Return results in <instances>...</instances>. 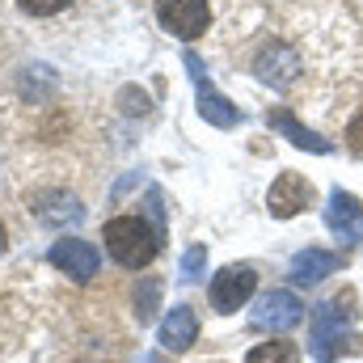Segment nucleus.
Returning <instances> with one entry per match:
<instances>
[{"mask_svg":"<svg viewBox=\"0 0 363 363\" xmlns=\"http://www.w3.org/2000/svg\"><path fill=\"white\" fill-rule=\"evenodd\" d=\"M101 241H106V254H110L118 267L140 271V267H148V262L161 254L165 233H161L157 224L140 220V216H114V220H106Z\"/></svg>","mask_w":363,"mask_h":363,"instance_id":"1","label":"nucleus"},{"mask_svg":"<svg viewBox=\"0 0 363 363\" xmlns=\"http://www.w3.org/2000/svg\"><path fill=\"white\" fill-rule=\"evenodd\" d=\"M351 321H355V291H342V296L325 300V304L313 313L308 351H313L317 359H325V363L338 359V355H347V351H355L359 338H355Z\"/></svg>","mask_w":363,"mask_h":363,"instance_id":"2","label":"nucleus"},{"mask_svg":"<svg viewBox=\"0 0 363 363\" xmlns=\"http://www.w3.org/2000/svg\"><path fill=\"white\" fill-rule=\"evenodd\" d=\"M182 64L190 68V81H194V89H199V114L211 123V127H237V118H241V110L224 97V93H216V85H211V77H207V64L194 55V51H186L182 55Z\"/></svg>","mask_w":363,"mask_h":363,"instance_id":"3","label":"nucleus"},{"mask_svg":"<svg viewBox=\"0 0 363 363\" xmlns=\"http://www.w3.org/2000/svg\"><path fill=\"white\" fill-rule=\"evenodd\" d=\"M254 287H258V271L245 267V262H233V267H224V271L211 279L207 296H211V308L216 313H237L254 296Z\"/></svg>","mask_w":363,"mask_h":363,"instance_id":"4","label":"nucleus"},{"mask_svg":"<svg viewBox=\"0 0 363 363\" xmlns=\"http://www.w3.org/2000/svg\"><path fill=\"white\" fill-rule=\"evenodd\" d=\"M157 21L174 34V38H203L207 21H211V9L207 0H157Z\"/></svg>","mask_w":363,"mask_h":363,"instance_id":"5","label":"nucleus"},{"mask_svg":"<svg viewBox=\"0 0 363 363\" xmlns=\"http://www.w3.org/2000/svg\"><path fill=\"white\" fill-rule=\"evenodd\" d=\"M300 321H304V304H300L296 291H283V287L279 291H267L258 300L254 317H250V325L254 330H267V334H283V330H291Z\"/></svg>","mask_w":363,"mask_h":363,"instance_id":"6","label":"nucleus"},{"mask_svg":"<svg viewBox=\"0 0 363 363\" xmlns=\"http://www.w3.org/2000/svg\"><path fill=\"white\" fill-rule=\"evenodd\" d=\"M267 207H271L274 220H291V216H300L304 207H313V182L304 178V174H279L271 186V194H267Z\"/></svg>","mask_w":363,"mask_h":363,"instance_id":"7","label":"nucleus"},{"mask_svg":"<svg viewBox=\"0 0 363 363\" xmlns=\"http://www.w3.org/2000/svg\"><path fill=\"white\" fill-rule=\"evenodd\" d=\"M325 224L342 245H359L363 241V207L351 190H334L325 203Z\"/></svg>","mask_w":363,"mask_h":363,"instance_id":"8","label":"nucleus"},{"mask_svg":"<svg viewBox=\"0 0 363 363\" xmlns=\"http://www.w3.org/2000/svg\"><path fill=\"white\" fill-rule=\"evenodd\" d=\"M51 267L64 274H72L77 283H89L93 274H97V267H101V254L93 250L89 241H77V237H64V241H55L51 245Z\"/></svg>","mask_w":363,"mask_h":363,"instance_id":"9","label":"nucleus"},{"mask_svg":"<svg viewBox=\"0 0 363 363\" xmlns=\"http://www.w3.org/2000/svg\"><path fill=\"white\" fill-rule=\"evenodd\" d=\"M254 72L274 85V89H287L296 77H300V55L287 47V43H267L262 51H258V60H254Z\"/></svg>","mask_w":363,"mask_h":363,"instance_id":"10","label":"nucleus"},{"mask_svg":"<svg viewBox=\"0 0 363 363\" xmlns=\"http://www.w3.org/2000/svg\"><path fill=\"white\" fill-rule=\"evenodd\" d=\"M194 338H199V317H194V308H190V304H174L169 317L161 321L157 342H161L165 351H190Z\"/></svg>","mask_w":363,"mask_h":363,"instance_id":"11","label":"nucleus"},{"mask_svg":"<svg viewBox=\"0 0 363 363\" xmlns=\"http://www.w3.org/2000/svg\"><path fill=\"white\" fill-rule=\"evenodd\" d=\"M338 267H342V254H330V250L308 245V250H300L291 258V279L296 283H321L325 274H334Z\"/></svg>","mask_w":363,"mask_h":363,"instance_id":"12","label":"nucleus"},{"mask_svg":"<svg viewBox=\"0 0 363 363\" xmlns=\"http://www.w3.org/2000/svg\"><path fill=\"white\" fill-rule=\"evenodd\" d=\"M30 211L43 224H77L81 220V203L68 190H43V194H34V207Z\"/></svg>","mask_w":363,"mask_h":363,"instance_id":"13","label":"nucleus"},{"mask_svg":"<svg viewBox=\"0 0 363 363\" xmlns=\"http://www.w3.org/2000/svg\"><path fill=\"white\" fill-rule=\"evenodd\" d=\"M267 123H271L279 135H287L296 148H308V152H330V140H321L317 131H308V127H304L291 110H283V106H274L271 114H267Z\"/></svg>","mask_w":363,"mask_h":363,"instance_id":"14","label":"nucleus"},{"mask_svg":"<svg viewBox=\"0 0 363 363\" xmlns=\"http://www.w3.org/2000/svg\"><path fill=\"white\" fill-rule=\"evenodd\" d=\"M245 363H300V351H296V342H283V338H274V342H262V347H254Z\"/></svg>","mask_w":363,"mask_h":363,"instance_id":"15","label":"nucleus"},{"mask_svg":"<svg viewBox=\"0 0 363 363\" xmlns=\"http://www.w3.org/2000/svg\"><path fill=\"white\" fill-rule=\"evenodd\" d=\"M157 308H161V279H144L140 291H135V317H140V325H148L157 317Z\"/></svg>","mask_w":363,"mask_h":363,"instance_id":"16","label":"nucleus"},{"mask_svg":"<svg viewBox=\"0 0 363 363\" xmlns=\"http://www.w3.org/2000/svg\"><path fill=\"white\" fill-rule=\"evenodd\" d=\"M30 17H55V13H64L72 0H17Z\"/></svg>","mask_w":363,"mask_h":363,"instance_id":"17","label":"nucleus"},{"mask_svg":"<svg viewBox=\"0 0 363 363\" xmlns=\"http://www.w3.org/2000/svg\"><path fill=\"white\" fill-rule=\"evenodd\" d=\"M203 262H207V250H203V245H190V250L182 254V279H186V283H190V279H199Z\"/></svg>","mask_w":363,"mask_h":363,"instance_id":"18","label":"nucleus"},{"mask_svg":"<svg viewBox=\"0 0 363 363\" xmlns=\"http://www.w3.org/2000/svg\"><path fill=\"white\" fill-rule=\"evenodd\" d=\"M347 148H351V152L363 161V110L351 118V123H347Z\"/></svg>","mask_w":363,"mask_h":363,"instance_id":"19","label":"nucleus"},{"mask_svg":"<svg viewBox=\"0 0 363 363\" xmlns=\"http://www.w3.org/2000/svg\"><path fill=\"white\" fill-rule=\"evenodd\" d=\"M4 245H9V237H4V220H0V254H4Z\"/></svg>","mask_w":363,"mask_h":363,"instance_id":"20","label":"nucleus"}]
</instances>
